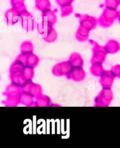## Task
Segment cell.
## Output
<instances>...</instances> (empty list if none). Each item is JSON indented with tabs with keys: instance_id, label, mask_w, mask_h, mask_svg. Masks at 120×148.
<instances>
[{
	"instance_id": "6da1fadb",
	"label": "cell",
	"mask_w": 120,
	"mask_h": 148,
	"mask_svg": "<svg viewBox=\"0 0 120 148\" xmlns=\"http://www.w3.org/2000/svg\"><path fill=\"white\" fill-rule=\"evenodd\" d=\"M118 11H117V9L106 7L103 10L101 16L99 18L98 23L104 27H108L114 23L117 18H118Z\"/></svg>"
},
{
	"instance_id": "7a4b0ae2",
	"label": "cell",
	"mask_w": 120,
	"mask_h": 148,
	"mask_svg": "<svg viewBox=\"0 0 120 148\" xmlns=\"http://www.w3.org/2000/svg\"><path fill=\"white\" fill-rule=\"evenodd\" d=\"M79 21L81 26L88 29V30L96 28L97 24V20L87 14L79 15Z\"/></svg>"
},
{
	"instance_id": "3957f363",
	"label": "cell",
	"mask_w": 120,
	"mask_h": 148,
	"mask_svg": "<svg viewBox=\"0 0 120 148\" xmlns=\"http://www.w3.org/2000/svg\"><path fill=\"white\" fill-rule=\"evenodd\" d=\"M20 17L22 20V24L23 28L29 31L32 29L34 27V21L32 14L29 12L27 10L20 13Z\"/></svg>"
},
{
	"instance_id": "277c9868",
	"label": "cell",
	"mask_w": 120,
	"mask_h": 148,
	"mask_svg": "<svg viewBox=\"0 0 120 148\" xmlns=\"http://www.w3.org/2000/svg\"><path fill=\"white\" fill-rule=\"evenodd\" d=\"M19 17H20V12L12 7L8 10L5 13V18L8 25L16 24L18 21Z\"/></svg>"
},
{
	"instance_id": "5b68a950",
	"label": "cell",
	"mask_w": 120,
	"mask_h": 148,
	"mask_svg": "<svg viewBox=\"0 0 120 148\" xmlns=\"http://www.w3.org/2000/svg\"><path fill=\"white\" fill-rule=\"evenodd\" d=\"M42 17L44 23L52 26L55 24L57 20V17L55 12L51 10L42 12Z\"/></svg>"
},
{
	"instance_id": "8992f818",
	"label": "cell",
	"mask_w": 120,
	"mask_h": 148,
	"mask_svg": "<svg viewBox=\"0 0 120 148\" xmlns=\"http://www.w3.org/2000/svg\"><path fill=\"white\" fill-rule=\"evenodd\" d=\"M35 7L37 10L42 12L51 8V4L49 0H35Z\"/></svg>"
},
{
	"instance_id": "52a82bcc",
	"label": "cell",
	"mask_w": 120,
	"mask_h": 148,
	"mask_svg": "<svg viewBox=\"0 0 120 148\" xmlns=\"http://www.w3.org/2000/svg\"><path fill=\"white\" fill-rule=\"evenodd\" d=\"M11 5L12 8L16 9L20 13L26 10L25 0H11Z\"/></svg>"
},
{
	"instance_id": "ba28073f",
	"label": "cell",
	"mask_w": 120,
	"mask_h": 148,
	"mask_svg": "<svg viewBox=\"0 0 120 148\" xmlns=\"http://www.w3.org/2000/svg\"><path fill=\"white\" fill-rule=\"evenodd\" d=\"M88 29L80 26L76 33V37L79 40H85L88 36Z\"/></svg>"
},
{
	"instance_id": "9c48e42d",
	"label": "cell",
	"mask_w": 120,
	"mask_h": 148,
	"mask_svg": "<svg viewBox=\"0 0 120 148\" xmlns=\"http://www.w3.org/2000/svg\"><path fill=\"white\" fill-rule=\"evenodd\" d=\"M62 17H67L73 12V7L71 4L66 5L61 7Z\"/></svg>"
},
{
	"instance_id": "30bf717a",
	"label": "cell",
	"mask_w": 120,
	"mask_h": 148,
	"mask_svg": "<svg viewBox=\"0 0 120 148\" xmlns=\"http://www.w3.org/2000/svg\"><path fill=\"white\" fill-rule=\"evenodd\" d=\"M120 5V0H106L105 5L106 7L117 9Z\"/></svg>"
},
{
	"instance_id": "8fae6325",
	"label": "cell",
	"mask_w": 120,
	"mask_h": 148,
	"mask_svg": "<svg viewBox=\"0 0 120 148\" xmlns=\"http://www.w3.org/2000/svg\"><path fill=\"white\" fill-rule=\"evenodd\" d=\"M74 1V0H56L57 4L61 7L66 5L71 4Z\"/></svg>"
},
{
	"instance_id": "7c38bea8",
	"label": "cell",
	"mask_w": 120,
	"mask_h": 148,
	"mask_svg": "<svg viewBox=\"0 0 120 148\" xmlns=\"http://www.w3.org/2000/svg\"><path fill=\"white\" fill-rule=\"evenodd\" d=\"M118 19L119 20V22H120V11H118Z\"/></svg>"
}]
</instances>
